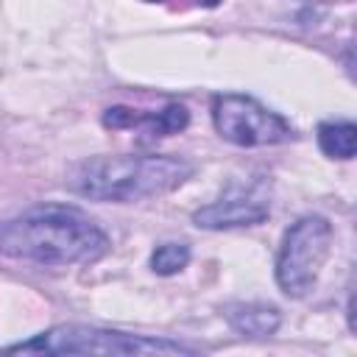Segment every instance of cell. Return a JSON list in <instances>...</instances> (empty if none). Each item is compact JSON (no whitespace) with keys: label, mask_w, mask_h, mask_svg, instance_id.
<instances>
[{"label":"cell","mask_w":357,"mask_h":357,"mask_svg":"<svg viewBox=\"0 0 357 357\" xmlns=\"http://www.w3.org/2000/svg\"><path fill=\"white\" fill-rule=\"evenodd\" d=\"M6 351H17V354H195V349L178 340L131 335V332L86 326V324L50 326L33 335L31 340L6 346Z\"/></svg>","instance_id":"3957f363"},{"label":"cell","mask_w":357,"mask_h":357,"mask_svg":"<svg viewBox=\"0 0 357 357\" xmlns=\"http://www.w3.org/2000/svg\"><path fill=\"white\" fill-rule=\"evenodd\" d=\"M109 251L106 231L78 206L39 204L0 223V254L33 265H84Z\"/></svg>","instance_id":"6da1fadb"},{"label":"cell","mask_w":357,"mask_h":357,"mask_svg":"<svg viewBox=\"0 0 357 357\" xmlns=\"http://www.w3.org/2000/svg\"><path fill=\"white\" fill-rule=\"evenodd\" d=\"M332 223L324 215H304L282 237L276 254V284L290 298H304L329 257Z\"/></svg>","instance_id":"277c9868"},{"label":"cell","mask_w":357,"mask_h":357,"mask_svg":"<svg viewBox=\"0 0 357 357\" xmlns=\"http://www.w3.org/2000/svg\"><path fill=\"white\" fill-rule=\"evenodd\" d=\"M192 176V165L167 153L92 156L70 170L67 187L89 201L134 204L173 192Z\"/></svg>","instance_id":"7a4b0ae2"},{"label":"cell","mask_w":357,"mask_h":357,"mask_svg":"<svg viewBox=\"0 0 357 357\" xmlns=\"http://www.w3.org/2000/svg\"><path fill=\"white\" fill-rule=\"evenodd\" d=\"M271 215V181L265 176L237 178L231 181L212 204L192 212V223L198 229H240L257 226Z\"/></svg>","instance_id":"8992f818"},{"label":"cell","mask_w":357,"mask_h":357,"mask_svg":"<svg viewBox=\"0 0 357 357\" xmlns=\"http://www.w3.org/2000/svg\"><path fill=\"white\" fill-rule=\"evenodd\" d=\"M103 126L106 128H139L148 137H167L178 134L190 123V112L184 103L173 100L159 112H142V109H128V106H109L103 112Z\"/></svg>","instance_id":"52a82bcc"},{"label":"cell","mask_w":357,"mask_h":357,"mask_svg":"<svg viewBox=\"0 0 357 357\" xmlns=\"http://www.w3.org/2000/svg\"><path fill=\"white\" fill-rule=\"evenodd\" d=\"M148 3H156V0H148Z\"/></svg>","instance_id":"8fae6325"},{"label":"cell","mask_w":357,"mask_h":357,"mask_svg":"<svg viewBox=\"0 0 357 357\" xmlns=\"http://www.w3.org/2000/svg\"><path fill=\"white\" fill-rule=\"evenodd\" d=\"M190 262V245L187 243H162L151 254V271L159 276H173L184 271Z\"/></svg>","instance_id":"30bf717a"},{"label":"cell","mask_w":357,"mask_h":357,"mask_svg":"<svg viewBox=\"0 0 357 357\" xmlns=\"http://www.w3.org/2000/svg\"><path fill=\"white\" fill-rule=\"evenodd\" d=\"M318 145L332 159H351L357 145V126L351 120H324L318 126Z\"/></svg>","instance_id":"9c48e42d"},{"label":"cell","mask_w":357,"mask_h":357,"mask_svg":"<svg viewBox=\"0 0 357 357\" xmlns=\"http://www.w3.org/2000/svg\"><path fill=\"white\" fill-rule=\"evenodd\" d=\"M215 131L240 148H262L293 139V126L265 103L243 92H220L212 98Z\"/></svg>","instance_id":"5b68a950"},{"label":"cell","mask_w":357,"mask_h":357,"mask_svg":"<svg viewBox=\"0 0 357 357\" xmlns=\"http://www.w3.org/2000/svg\"><path fill=\"white\" fill-rule=\"evenodd\" d=\"M226 321L234 332L248 335V337H268L279 329L282 315L273 304H262V301H248V304H229L226 307Z\"/></svg>","instance_id":"ba28073f"}]
</instances>
